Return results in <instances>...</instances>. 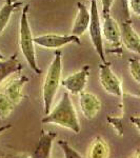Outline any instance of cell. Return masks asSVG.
<instances>
[{"label":"cell","instance_id":"cell-1","mask_svg":"<svg viewBox=\"0 0 140 158\" xmlns=\"http://www.w3.org/2000/svg\"><path fill=\"white\" fill-rule=\"evenodd\" d=\"M42 123L57 124L62 128L71 130L76 134L79 133L80 121L68 92H64L62 94L60 100L54 106V109L51 110L50 113L43 117Z\"/></svg>","mask_w":140,"mask_h":158},{"label":"cell","instance_id":"cell-2","mask_svg":"<svg viewBox=\"0 0 140 158\" xmlns=\"http://www.w3.org/2000/svg\"><path fill=\"white\" fill-rule=\"evenodd\" d=\"M62 53L56 51L52 62L47 69V75L42 85V99H43V110L44 114L47 115L52 110L55 96L59 89L61 82V71H62Z\"/></svg>","mask_w":140,"mask_h":158},{"label":"cell","instance_id":"cell-3","mask_svg":"<svg viewBox=\"0 0 140 158\" xmlns=\"http://www.w3.org/2000/svg\"><path fill=\"white\" fill-rule=\"evenodd\" d=\"M29 4H25L22 10V15L20 18V30H19V45L21 53L23 55L25 61L30 68L36 74L41 73L36 60V53L34 47V37L31 32V27L27 19V11H29Z\"/></svg>","mask_w":140,"mask_h":158},{"label":"cell","instance_id":"cell-4","mask_svg":"<svg viewBox=\"0 0 140 158\" xmlns=\"http://www.w3.org/2000/svg\"><path fill=\"white\" fill-rule=\"evenodd\" d=\"M89 33L93 43V47L96 53L100 57L102 63H106L108 61L105 59L103 49V38L101 35V22L100 16H99L97 0H91V10H90V23H89Z\"/></svg>","mask_w":140,"mask_h":158},{"label":"cell","instance_id":"cell-5","mask_svg":"<svg viewBox=\"0 0 140 158\" xmlns=\"http://www.w3.org/2000/svg\"><path fill=\"white\" fill-rule=\"evenodd\" d=\"M111 63L106 62L99 65V81L106 93L111 95L122 97V85L118 76L112 71Z\"/></svg>","mask_w":140,"mask_h":158},{"label":"cell","instance_id":"cell-6","mask_svg":"<svg viewBox=\"0 0 140 158\" xmlns=\"http://www.w3.org/2000/svg\"><path fill=\"white\" fill-rule=\"evenodd\" d=\"M90 70L91 69L89 65H84L80 71L61 80L60 85L67 90L68 94L71 93L73 95H79L82 92H84Z\"/></svg>","mask_w":140,"mask_h":158},{"label":"cell","instance_id":"cell-7","mask_svg":"<svg viewBox=\"0 0 140 158\" xmlns=\"http://www.w3.org/2000/svg\"><path fill=\"white\" fill-rule=\"evenodd\" d=\"M101 35L113 48L120 50L121 48V35L119 24L111 14L102 15V24H101Z\"/></svg>","mask_w":140,"mask_h":158},{"label":"cell","instance_id":"cell-8","mask_svg":"<svg viewBox=\"0 0 140 158\" xmlns=\"http://www.w3.org/2000/svg\"><path fill=\"white\" fill-rule=\"evenodd\" d=\"M34 43L40 47L47 48V49H60L68 43H77L81 44L79 37L74 35H42V36L34 37Z\"/></svg>","mask_w":140,"mask_h":158},{"label":"cell","instance_id":"cell-9","mask_svg":"<svg viewBox=\"0 0 140 158\" xmlns=\"http://www.w3.org/2000/svg\"><path fill=\"white\" fill-rule=\"evenodd\" d=\"M79 106L80 111L84 118L91 119L97 116L101 109V102L95 94L89 93V92H82L79 94Z\"/></svg>","mask_w":140,"mask_h":158},{"label":"cell","instance_id":"cell-10","mask_svg":"<svg viewBox=\"0 0 140 158\" xmlns=\"http://www.w3.org/2000/svg\"><path fill=\"white\" fill-rule=\"evenodd\" d=\"M119 29L121 35V43H123L128 50L139 54L140 39L138 34L132 27V20H122Z\"/></svg>","mask_w":140,"mask_h":158},{"label":"cell","instance_id":"cell-11","mask_svg":"<svg viewBox=\"0 0 140 158\" xmlns=\"http://www.w3.org/2000/svg\"><path fill=\"white\" fill-rule=\"evenodd\" d=\"M57 134L51 131L41 130L39 141L36 148L33 150L31 158H50L52 154V148Z\"/></svg>","mask_w":140,"mask_h":158},{"label":"cell","instance_id":"cell-12","mask_svg":"<svg viewBox=\"0 0 140 158\" xmlns=\"http://www.w3.org/2000/svg\"><path fill=\"white\" fill-rule=\"evenodd\" d=\"M27 81H29V78L27 76L19 75L15 77L6 86V91L3 93L11 99V101L15 106L18 104L22 99V92H23V88Z\"/></svg>","mask_w":140,"mask_h":158},{"label":"cell","instance_id":"cell-13","mask_svg":"<svg viewBox=\"0 0 140 158\" xmlns=\"http://www.w3.org/2000/svg\"><path fill=\"white\" fill-rule=\"evenodd\" d=\"M78 6V14L74 22L72 35L74 36H81L84 34V32L88 30L89 23H90V12L86 9V6L81 2L77 3Z\"/></svg>","mask_w":140,"mask_h":158},{"label":"cell","instance_id":"cell-14","mask_svg":"<svg viewBox=\"0 0 140 158\" xmlns=\"http://www.w3.org/2000/svg\"><path fill=\"white\" fill-rule=\"evenodd\" d=\"M22 65L17 59V54L11 56L6 60H0V85L12 74L19 72Z\"/></svg>","mask_w":140,"mask_h":158},{"label":"cell","instance_id":"cell-15","mask_svg":"<svg viewBox=\"0 0 140 158\" xmlns=\"http://www.w3.org/2000/svg\"><path fill=\"white\" fill-rule=\"evenodd\" d=\"M109 147L101 137H96L89 149L88 158H108Z\"/></svg>","mask_w":140,"mask_h":158},{"label":"cell","instance_id":"cell-16","mask_svg":"<svg viewBox=\"0 0 140 158\" xmlns=\"http://www.w3.org/2000/svg\"><path fill=\"white\" fill-rule=\"evenodd\" d=\"M21 6H22L21 2H13L11 4L4 3L3 6L0 9V34H1L4 31V29L6 27L14 10H16L17 7Z\"/></svg>","mask_w":140,"mask_h":158},{"label":"cell","instance_id":"cell-17","mask_svg":"<svg viewBox=\"0 0 140 158\" xmlns=\"http://www.w3.org/2000/svg\"><path fill=\"white\" fill-rule=\"evenodd\" d=\"M15 104L3 92H0V119H6L14 111Z\"/></svg>","mask_w":140,"mask_h":158},{"label":"cell","instance_id":"cell-18","mask_svg":"<svg viewBox=\"0 0 140 158\" xmlns=\"http://www.w3.org/2000/svg\"><path fill=\"white\" fill-rule=\"evenodd\" d=\"M129 70L131 73L132 78L136 81L137 83H139L140 81V61L139 58H131L129 60Z\"/></svg>","mask_w":140,"mask_h":158},{"label":"cell","instance_id":"cell-19","mask_svg":"<svg viewBox=\"0 0 140 158\" xmlns=\"http://www.w3.org/2000/svg\"><path fill=\"white\" fill-rule=\"evenodd\" d=\"M58 144L61 147L64 154V158H83L81 155L74 149L73 147H71L67 141H63V140H59Z\"/></svg>","mask_w":140,"mask_h":158},{"label":"cell","instance_id":"cell-20","mask_svg":"<svg viewBox=\"0 0 140 158\" xmlns=\"http://www.w3.org/2000/svg\"><path fill=\"white\" fill-rule=\"evenodd\" d=\"M128 6L136 16L140 15V0H128Z\"/></svg>","mask_w":140,"mask_h":158},{"label":"cell","instance_id":"cell-21","mask_svg":"<svg viewBox=\"0 0 140 158\" xmlns=\"http://www.w3.org/2000/svg\"><path fill=\"white\" fill-rule=\"evenodd\" d=\"M114 0H101V6H102V15L110 14L111 7L113 6Z\"/></svg>","mask_w":140,"mask_h":158},{"label":"cell","instance_id":"cell-22","mask_svg":"<svg viewBox=\"0 0 140 158\" xmlns=\"http://www.w3.org/2000/svg\"><path fill=\"white\" fill-rule=\"evenodd\" d=\"M11 128H12V124H4V126L0 127V134H2L3 132H6V130H9Z\"/></svg>","mask_w":140,"mask_h":158},{"label":"cell","instance_id":"cell-23","mask_svg":"<svg viewBox=\"0 0 140 158\" xmlns=\"http://www.w3.org/2000/svg\"><path fill=\"white\" fill-rule=\"evenodd\" d=\"M6 4H11V3H13V0H6Z\"/></svg>","mask_w":140,"mask_h":158},{"label":"cell","instance_id":"cell-24","mask_svg":"<svg viewBox=\"0 0 140 158\" xmlns=\"http://www.w3.org/2000/svg\"><path fill=\"white\" fill-rule=\"evenodd\" d=\"M0 60H4V56L1 54V53H0Z\"/></svg>","mask_w":140,"mask_h":158}]
</instances>
